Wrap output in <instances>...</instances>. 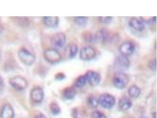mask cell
I'll list each match as a JSON object with an SVG mask.
<instances>
[{
	"label": "cell",
	"instance_id": "cell-1",
	"mask_svg": "<svg viewBox=\"0 0 157 118\" xmlns=\"http://www.w3.org/2000/svg\"><path fill=\"white\" fill-rule=\"evenodd\" d=\"M17 56L20 61L26 65H32L34 64L36 60L35 55L25 48H21L19 49Z\"/></svg>",
	"mask_w": 157,
	"mask_h": 118
},
{
	"label": "cell",
	"instance_id": "cell-2",
	"mask_svg": "<svg viewBox=\"0 0 157 118\" xmlns=\"http://www.w3.org/2000/svg\"><path fill=\"white\" fill-rule=\"evenodd\" d=\"M129 81L128 76L123 72H116L113 75V85L118 89L125 88Z\"/></svg>",
	"mask_w": 157,
	"mask_h": 118
},
{
	"label": "cell",
	"instance_id": "cell-3",
	"mask_svg": "<svg viewBox=\"0 0 157 118\" xmlns=\"http://www.w3.org/2000/svg\"><path fill=\"white\" fill-rule=\"evenodd\" d=\"M96 42L105 43L114 40V36L107 29L102 28L98 30L94 34Z\"/></svg>",
	"mask_w": 157,
	"mask_h": 118
},
{
	"label": "cell",
	"instance_id": "cell-4",
	"mask_svg": "<svg viewBox=\"0 0 157 118\" xmlns=\"http://www.w3.org/2000/svg\"><path fill=\"white\" fill-rule=\"evenodd\" d=\"M44 57L46 61L51 64H56L61 61L62 56L56 49L50 48L44 52Z\"/></svg>",
	"mask_w": 157,
	"mask_h": 118
},
{
	"label": "cell",
	"instance_id": "cell-5",
	"mask_svg": "<svg viewBox=\"0 0 157 118\" xmlns=\"http://www.w3.org/2000/svg\"><path fill=\"white\" fill-rule=\"evenodd\" d=\"M98 104L105 109H110L115 104V98L108 93L101 95L98 99Z\"/></svg>",
	"mask_w": 157,
	"mask_h": 118
},
{
	"label": "cell",
	"instance_id": "cell-6",
	"mask_svg": "<svg viewBox=\"0 0 157 118\" xmlns=\"http://www.w3.org/2000/svg\"><path fill=\"white\" fill-rule=\"evenodd\" d=\"M9 83L13 88L19 91L25 89L28 85V82L26 79L20 76L12 77L10 80Z\"/></svg>",
	"mask_w": 157,
	"mask_h": 118
},
{
	"label": "cell",
	"instance_id": "cell-7",
	"mask_svg": "<svg viewBox=\"0 0 157 118\" xmlns=\"http://www.w3.org/2000/svg\"><path fill=\"white\" fill-rule=\"evenodd\" d=\"M96 52L94 48L90 46H85L81 49L80 58L84 61L92 60L96 57Z\"/></svg>",
	"mask_w": 157,
	"mask_h": 118
},
{
	"label": "cell",
	"instance_id": "cell-8",
	"mask_svg": "<svg viewBox=\"0 0 157 118\" xmlns=\"http://www.w3.org/2000/svg\"><path fill=\"white\" fill-rule=\"evenodd\" d=\"M114 65L115 67L120 71H125L130 67L129 59L128 57L121 55L116 57L114 60Z\"/></svg>",
	"mask_w": 157,
	"mask_h": 118
},
{
	"label": "cell",
	"instance_id": "cell-9",
	"mask_svg": "<svg viewBox=\"0 0 157 118\" xmlns=\"http://www.w3.org/2000/svg\"><path fill=\"white\" fill-rule=\"evenodd\" d=\"M67 37L63 32H57L52 36L51 42L52 45L56 48L61 49L65 45Z\"/></svg>",
	"mask_w": 157,
	"mask_h": 118
},
{
	"label": "cell",
	"instance_id": "cell-10",
	"mask_svg": "<svg viewBox=\"0 0 157 118\" xmlns=\"http://www.w3.org/2000/svg\"><path fill=\"white\" fill-rule=\"evenodd\" d=\"M135 50V47L134 43L130 41L123 42L119 48L120 54L127 57L131 56Z\"/></svg>",
	"mask_w": 157,
	"mask_h": 118
},
{
	"label": "cell",
	"instance_id": "cell-11",
	"mask_svg": "<svg viewBox=\"0 0 157 118\" xmlns=\"http://www.w3.org/2000/svg\"><path fill=\"white\" fill-rule=\"evenodd\" d=\"M87 82H88L91 86L95 87L100 83L101 77L100 74L96 71H88L85 74Z\"/></svg>",
	"mask_w": 157,
	"mask_h": 118
},
{
	"label": "cell",
	"instance_id": "cell-12",
	"mask_svg": "<svg viewBox=\"0 0 157 118\" xmlns=\"http://www.w3.org/2000/svg\"><path fill=\"white\" fill-rule=\"evenodd\" d=\"M32 100L36 103H40L44 98V92L40 87H36L32 88L30 93Z\"/></svg>",
	"mask_w": 157,
	"mask_h": 118
},
{
	"label": "cell",
	"instance_id": "cell-13",
	"mask_svg": "<svg viewBox=\"0 0 157 118\" xmlns=\"http://www.w3.org/2000/svg\"><path fill=\"white\" fill-rule=\"evenodd\" d=\"M43 22L46 26L49 28L57 27L59 23V18L57 16H45L43 18Z\"/></svg>",
	"mask_w": 157,
	"mask_h": 118
},
{
	"label": "cell",
	"instance_id": "cell-14",
	"mask_svg": "<svg viewBox=\"0 0 157 118\" xmlns=\"http://www.w3.org/2000/svg\"><path fill=\"white\" fill-rule=\"evenodd\" d=\"M128 23L130 27L138 31H142L145 29L144 22L141 20L138 19L137 18H132Z\"/></svg>",
	"mask_w": 157,
	"mask_h": 118
},
{
	"label": "cell",
	"instance_id": "cell-15",
	"mask_svg": "<svg viewBox=\"0 0 157 118\" xmlns=\"http://www.w3.org/2000/svg\"><path fill=\"white\" fill-rule=\"evenodd\" d=\"M14 111L10 105L7 104L3 106L1 112V118H13Z\"/></svg>",
	"mask_w": 157,
	"mask_h": 118
},
{
	"label": "cell",
	"instance_id": "cell-16",
	"mask_svg": "<svg viewBox=\"0 0 157 118\" xmlns=\"http://www.w3.org/2000/svg\"><path fill=\"white\" fill-rule=\"evenodd\" d=\"M132 102L131 100L127 97H123L119 101V107L123 111L128 110L132 106Z\"/></svg>",
	"mask_w": 157,
	"mask_h": 118
},
{
	"label": "cell",
	"instance_id": "cell-17",
	"mask_svg": "<svg viewBox=\"0 0 157 118\" xmlns=\"http://www.w3.org/2000/svg\"><path fill=\"white\" fill-rule=\"evenodd\" d=\"M78 46L74 43L69 45L67 48V52L68 53V57L70 58H74L78 54Z\"/></svg>",
	"mask_w": 157,
	"mask_h": 118
},
{
	"label": "cell",
	"instance_id": "cell-18",
	"mask_svg": "<svg viewBox=\"0 0 157 118\" xmlns=\"http://www.w3.org/2000/svg\"><path fill=\"white\" fill-rule=\"evenodd\" d=\"M63 96L67 99H73L76 95V91L75 88L72 87H68L63 91Z\"/></svg>",
	"mask_w": 157,
	"mask_h": 118
},
{
	"label": "cell",
	"instance_id": "cell-19",
	"mask_svg": "<svg viewBox=\"0 0 157 118\" xmlns=\"http://www.w3.org/2000/svg\"><path fill=\"white\" fill-rule=\"evenodd\" d=\"M129 95L132 98H137L141 94V90L139 87L137 85H133L128 88Z\"/></svg>",
	"mask_w": 157,
	"mask_h": 118
},
{
	"label": "cell",
	"instance_id": "cell-20",
	"mask_svg": "<svg viewBox=\"0 0 157 118\" xmlns=\"http://www.w3.org/2000/svg\"><path fill=\"white\" fill-rule=\"evenodd\" d=\"M89 21V18L87 17L78 16L74 18V22L78 26L84 27L86 26Z\"/></svg>",
	"mask_w": 157,
	"mask_h": 118
},
{
	"label": "cell",
	"instance_id": "cell-21",
	"mask_svg": "<svg viewBox=\"0 0 157 118\" xmlns=\"http://www.w3.org/2000/svg\"><path fill=\"white\" fill-rule=\"evenodd\" d=\"M87 82L85 75H81L78 77L75 80L74 85L78 88H81L85 86Z\"/></svg>",
	"mask_w": 157,
	"mask_h": 118
},
{
	"label": "cell",
	"instance_id": "cell-22",
	"mask_svg": "<svg viewBox=\"0 0 157 118\" xmlns=\"http://www.w3.org/2000/svg\"><path fill=\"white\" fill-rule=\"evenodd\" d=\"M82 37L85 41L89 43L96 42L94 34L89 32H85L82 33Z\"/></svg>",
	"mask_w": 157,
	"mask_h": 118
},
{
	"label": "cell",
	"instance_id": "cell-23",
	"mask_svg": "<svg viewBox=\"0 0 157 118\" xmlns=\"http://www.w3.org/2000/svg\"><path fill=\"white\" fill-rule=\"evenodd\" d=\"M15 21L17 24L21 26H26L29 24V20L26 17H15Z\"/></svg>",
	"mask_w": 157,
	"mask_h": 118
},
{
	"label": "cell",
	"instance_id": "cell-24",
	"mask_svg": "<svg viewBox=\"0 0 157 118\" xmlns=\"http://www.w3.org/2000/svg\"><path fill=\"white\" fill-rule=\"evenodd\" d=\"M50 108L52 114L54 115H57L61 112V109L57 103L52 102L50 104Z\"/></svg>",
	"mask_w": 157,
	"mask_h": 118
},
{
	"label": "cell",
	"instance_id": "cell-25",
	"mask_svg": "<svg viewBox=\"0 0 157 118\" xmlns=\"http://www.w3.org/2000/svg\"><path fill=\"white\" fill-rule=\"evenodd\" d=\"M87 102L88 106L91 108H96L99 105L98 99L94 96L89 97L88 98Z\"/></svg>",
	"mask_w": 157,
	"mask_h": 118
},
{
	"label": "cell",
	"instance_id": "cell-26",
	"mask_svg": "<svg viewBox=\"0 0 157 118\" xmlns=\"http://www.w3.org/2000/svg\"><path fill=\"white\" fill-rule=\"evenodd\" d=\"M113 18L111 16H101L98 18L99 22L104 24H109L113 22Z\"/></svg>",
	"mask_w": 157,
	"mask_h": 118
},
{
	"label": "cell",
	"instance_id": "cell-27",
	"mask_svg": "<svg viewBox=\"0 0 157 118\" xmlns=\"http://www.w3.org/2000/svg\"><path fill=\"white\" fill-rule=\"evenodd\" d=\"M92 118H107L105 115L99 111H94L91 114Z\"/></svg>",
	"mask_w": 157,
	"mask_h": 118
},
{
	"label": "cell",
	"instance_id": "cell-28",
	"mask_svg": "<svg viewBox=\"0 0 157 118\" xmlns=\"http://www.w3.org/2000/svg\"><path fill=\"white\" fill-rule=\"evenodd\" d=\"M148 67L150 69L153 71H156V59H154L149 62L148 64Z\"/></svg>",
	"mask_w": 157,
	"mask_h": 118
},
{
	"label": "cell",
	"instance_id": "cell-29",
	"mask_svg": "<svg viewBox=\"0 0 157 118\" xmlns=\"http://www.w3.org/2000/svg\"><path fill=\"white\" fill-rule=\"evenodd\" d=\"M35 118H47V117L43 113H39L36 116Z\"/></svg>",
	"mask_w": 157,
	"mask_h": 118
},
{
	"label": "cell",
	"instance_id": "cell-30",
	"mask_svg": "<svg viewBox=\"0 0 157 118\" xmlns=\"http://www.w3.org/2000/svg\"><path fill=\"white\" fill-rule=\"evenodd\" d=\"M4 86V81L2 77H0V91L2 89Z\"/></svg>",
	"mask_w": 157,
	"mask_h": 118
},
{
	"label": "cell",
	"instance_id": "cell-31",
	"mask_svg": "<svg viewBox=\"0 0 157 118\" xmlns=\"http://www.w3.org/2000/svg\"><path fill=\"white\" fill-rule=\"evenodd\" d=\"M1 52H0V61H1Z\"/></svg>",
	"mask_w": 157,
	"mask_h": 118
},
{
	"label": "cell",
	"instance_id": "cell-32",
	"mask_svg": "<svg viewBox=\"0 0 157 118\" xmlns=\"http://www.w3.org/2000/svg\"><path fill=\"white\" fill-rule=\"evenodd\" d=\"M141 118H148V117H146V116H142Z\"/></svg>",
	"mask_w": 157,
	"mask_h": 118
}]
</instances>
